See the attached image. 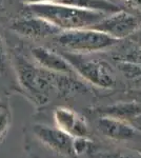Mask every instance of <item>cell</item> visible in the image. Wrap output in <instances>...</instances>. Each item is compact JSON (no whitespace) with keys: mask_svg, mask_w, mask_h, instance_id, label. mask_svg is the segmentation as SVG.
Instances as JSON below:
<instances>
[{"mask_svg":"<svg viewBox=\"0 0 141 158\" xmlns=\"http://www.w3.org/2000/svg\"><path fill=\"white\" fill-rule=\"evenodd\" d=\"M24 150L31 158H79L73 137L43 122H34L27 128Z\"/></svg>","mask_w":141,"mask_h":158,"instance_id":"1","label":"cell"},{"mask_svg":"<svg viewBox=\"0 0 141 158\" xmlns=\"http://www.w3.org/2000/svg\"><path fill=\"white\" fill-rule=\"evenodd\" d=\"M25 12L42 17L60 31L93 27L106 15L81 10L60 2L25 4Z\"/></svg>","mask_w":141,"mask_h":158,"instance_id":"2","label":"cell"},{"mask_svg":"<svg viewBox=\"0 0 141 158\" xmlns=\"http://www.w3.org/2000/svg\"><path fill=\"white\" fill-rule=\"evenodd\" d=\"M13 61L17 81L22 92L36 106L48 104L51 95L55 91L54 73L40 68L21 55H15Z\"/></svg>","mask_w":141,"mask_h":158,"instance_id":"3","label":"cell"},{"mask_svg":"<svg viewBox=\"0 0 141 158\" xmlns=\"http://www.w3.org/2000/svg\"><path fill=\"white\" fill-rule=\"evenodd\" d=\"M63 57L73 68L77 76L84 82L103 90H112L117 86V75L107 61L89 57L88 54L64 52Z\"/></svg>","mask_w":141,"mask_h":158,"instance_id":"4","label":"cell"},{"mask_svg":"<svg viewBox=\"0 0 141 158\" xmlns=\"http://www.w3.org/2000/svg\"><path fill=\"white\" fill-rule=\"evenodd\" d=\"M55 40L66 52L88 55L112 49L118 43V40L93 27L62 31Z\"/></svg>","mask_w":141,"mask_h":158,"instance_id":"5","label":"cell"},{"mask_svg":"<svg viewBox=\"0 0 141 158\" xmlns=\"http://www.w3.org/2000/svg\"><path fill=\"white\" fill-rule=\"evenodd\" d=\"M91 126L93 136L97 139L141 151V131L131 122L112 117L96 116Z\"/></svg>","mask_w":141,"mask_h":158,"instance_id":"6","label":"cell"},{"mask_svg":"<svg viewBox=\"0 0 141 158\" xmlns=\"http://www.w3.org/2000/svg\"><path fill=\"white\" fill-rule=\"evenodd\" d=\"M141 18L132 13L119 10V11L106 15L93 29L100 31L116 40L130 38L140 27Z\"/></svg>","mask_w":141,"mask_h":158,"instance_id":"7","label":"cell"},{"mask_svg":"<svg viewBox=\"0 0 141 158\" xmlns=\"http://www.w3.org/2000/svg\"><path fill=\"white\" fill-rule=\"evenodd\" d=\"M53 124L73 138L92 137L93 130L88 118L75 110L58 106L53 110Z\"/></svg>","mask_w":141,"mask_h":158,"instance_id":"8","label":"cell"},{"mask_svg":"<svg viewBox=\"0 0 141 158\" xmlns=\"http://www.w3.org/2000/svg\"><path fill=\"white\" fill-rule=\"evenodd\" d=\"M11 29L18 35L29 39H44L57 36L62 32L42 17L25 11L12 22Z\"/></svg>","mask_w":141,"mask_h":158,"instance_id":"9","label":"cell"},{"mask_svg":"<svg viewBox=\"0 0 141 158\" xmlns=\"http://www.w3.org/2000/svg\"><path fill=\"white\" fill-rule=\"evenodd\" d=\"M91 112L95 117H112V118L132 122L136 117L141 114V104L133 99H130L127 101L119 100L111 104L95 106Z\"/></svg>","mask_w":141,"mask_h":158,"instance_id":"10","label":"cell"},{"mask_svg":"<svg viewBox=\"0 0 141 158\" xmlns=\"http://www.w3.org/2000/svg\"><path fill=\"white\" fill-rule=\"evenodd\" d=\"M33 60L37 65L52 73L59 74H75L73 68L63 57L54 51L43 47H38L32 50Z\"/></svg>","mask_w":141,"mask_h":158,"instance_id":"11","label":"cell"},{"mask_svg":"<svg viewBox=\"0 0 141 158\" xmlns=\"http://www.w3.org/2000/svg\"><path fill=\"white\" fill-rule=\"evenodd\" d=\"M85 156L86 158H141V151L106 143L95 137L93 144Z\"/></svg>","mask_w":141,"mask_h":158,"instance_id":"12","label":"cell"},{"mask_svg":"<svg viewBox=\"0 0 141 158\" xmlns=\"http://www.w3.org/2000/svg\"><path fill=\"white\" fill-rule=\"evenodd\" d=\"M57 2L85 11L101 13L104 15L112 14L121 10V7L111 0H59Z\"/></svg>","mask_w":141,"mask_h":158,"instance_id":"13","label":"cell"},{"mask_svg":"<svg viewBox=\"0 0 141 158\" xmlns=\"http://www.w3.org/2000/svg\"><path fill=\"white\" fill-rule=\"evenodd\" d=\"M116 68L132 85V90H141V65L126 61H116Z\"/></svg>","mask_w":141,"mask_h":158,"instance_id":"14","label":"cell"},{"mask_svg":"<svg viewBox=\"0 0 141 158\" xmlns=\"http://www.w3.org/2000/svg\"><path fill=\"white\" fill-rule=\"evenodd\" d=\"M115 61H126L141 65V48L131 42V45L122 48L114 56Z\"/></svg>","mask_w":141,"mask_h":158,"instance_id":"15","label":"cell"},{"mask_svg":"<svg viewBox=\"0 0 141 158\" xmlns=\"http://www.w3.org/2000/svg\"><path fill=\"white\" fill-rule=\"evenodd\" d=\"M7 68H9V54L3 37L0 34V75L6 74Z\"/></svg>","mask_w":141,"mask_h":158,"instance_id":"16","label":"cell"},{"mask_svg":"<svg viewBox=\"0 0 141 158\" xmlns=\"http://www.w3.org/2000/svg\"><path fill=\"white\" fill-rule=\"evenodd\" d=\"M10 126V114L7 110L2 106L0 108V138L6 133Z\"/></svg>","mask_w":141,"mask_h":158,"instance_id":"17","label":"cell"},{"mask_svg":"<svg viewBox=\"0 0 141 158\" xmlns=\"http://www.w3.org/2000/svg\"><path fill=\"white\" fill-rule=\"evenodd\" d=\"M126 4V6L135 10L137 12H141V0H121Z\"/></svg>","mask_w":141,"mask_h":158,"instance_id":"18","label":"cell"},{"mask_svg":"<svg viewBox=\"0 0 141 158\" xmlns=\"http://www.w3.org/2000/svg\"><path fill=\"white\" fill-rule=\"evenodd\" d=\"M129 39L134 43V44L141 48V25H140L139 29L136 31V32L129 38Z\"/></svg>","mask_w":141,"mask_h":158,"instance_id":"19","label":"cell"},{"mask_svg":"<svg viewBox=\"0 0 141 158\" xmlns=\"http://www.w3.org/2000/svg\"><path fill=\"white\" fill-rule=\"evenodd\" d=\"M127 96L130 99H133L141 104V90H130L127 92Z\"/></svg>","mask_w":141,"mask_h":158,"instance_id":"20","label":"cell"},{"mask_svg":"<svg viewBox=\"0 0 141 158\" xmlns=\"http://www.w3.org/2000/svg\"><path fill=\"white\" fill-rule=\"evenodd\" d=\"M25 4H36V3H48V2H57L59 0H24Z\"/></svg>","mask_w":141,"mask_h":158,"instance_id":"21","label":"cell"},{"mask_svg":"<svg viewBox=\"0 0 141 158\" xmlns=\"http://www.w3.org/2000/svg\"><path fill=\"white\" fill-rule=\"evenodd\" d=\"M131 123H133V124H134V126L136 127V128H137L138 130H140V131H141V114H140L139 116L136 117V118H135L132 122H131Z\"/></svg>","mask_w":141,"mask_h":158,"instance_id":"22","label":"cell"},{"mask_svg":"<svg viewBox=\"0 0 141 158\" xmlns=\"http://www.w3.org/2000/svg\"><path fill=\"white\" fill-rule=\"evenodd\" d=\"M2 106H3V103L1 102V100H0V108H2Z\"/></svg>","mask_w":141,"mask_h":158,"instance_id":"23","label":"cell"}]
</instances>
